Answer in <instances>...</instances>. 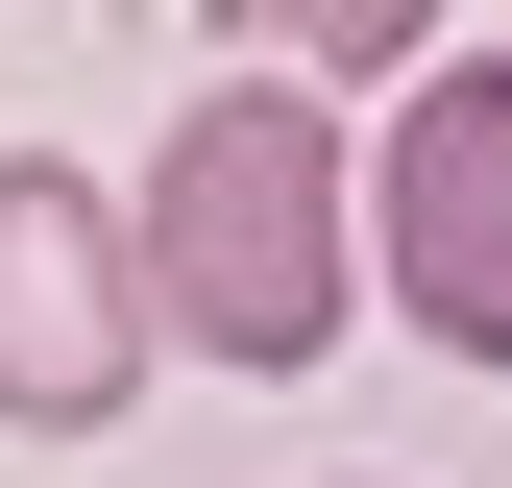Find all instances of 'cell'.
I'll list each match as a JSON object with an SVG mask.
<instances>
[{
    "instance_id": "obj_2",
    "label": "cell",
    "mask_w": 512,
    "mask_h": 488,
    "mask_svg": "<svg viewBox=\"0 0 512 488\" xmlns=\"http://www.w3.org/2000/svg\"><path fill=\"white\" fill-rule=\"evenodd\" d=\"M147 244L74 147H0V440H98L122 391H147Z\"/></svg>"
},
{
    "instance_id": "obj_3",
    "label": "cell",
    "mask_w": 512,
    "mask_h": 488,
    "mask_svg": "<svg viewBox=\"0 0 512 488\" xmlns=\"http://www.w3.org/2000/svg\"><path fill=\"white\" fill-rule=\"evenodd\" d=\"M366 269L415 293L439 366L512 391V49H415V122L366 171Z\"/></svg>"
},
{
    "instance_id": "obj_1",
    "label": "cell",
    "mask_w": 512,
    "mask_h": 488,
    "mask_svg": "<svg viewBox=\"0 0 512 488\" xmlns=\"http://www.w3.org/2000/svg\"><path fill=\"white\" fill-rule=\"evenodd\" d=\"M122 244H147V318L196 342V366H269V391L366 318V196H342V147H317L293 74L171 98V147H147V196H122Z\"/></svg>"
}]
</instances>
